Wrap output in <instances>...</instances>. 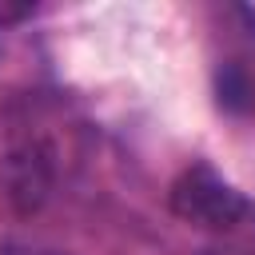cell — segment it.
Returning <instances> with one entry per match:
<instances>
[{
	"label": "cell",
	"instance_id": "1",
	"mask_svg": "<svg viewBox=\"0 0 255 255\" xmlns=\"http://www.w3.org/2000/svg\"><path fill=\"white\" fill-rule=\"evenodd\" d=\"M64 175V143L40 108L12 112L0 139V199L16 215H36L56 195Z\"/></svg>",
	"mask_w": 255,
	"mask_h": 255
},
{
	"label": "cell",
	"instance_id": "2",
	"mask_svg": "<svg viewBox=\"0 0 255 255\" xmlns=\"http://www.w3.org/2000/svg\"><path fill=\"white\" fill-rule=\"evenodd\" d=\"M167 203L179 223L207 235L227 255H255V199L227 183L215 167L191 163L175 175Z\"/></svg>",
	"mask_w": 255,
	"mask_h": 255
},
{
	"label": "cell",
	"instance_id": "3",
	"mask_svg": "<svg viewBox=\"0 0 255 255\" xmlns=\"http://www.w3.org/2000/svg\"><path fill=\"white\" fill-rule=\"evenodd\" d=\"M32 16H36L32 4H8V0H0V32L12 28V24H24V20H32Z\"/></svg>",
	"mask_w": 255,
	"mask_h": 255
},
{
	"label": "cell",
	"instance_id": "4",
	"mask_svg": "<svg viewBox=\"0 0 255 255\" xmlns=\"http://www.w3.org/2000/svg\"><path fill=\"white\" fill-rule=\"evenodd\" d=\"M8 255H56V251H8Z\"/></svg>",
	"mask_w": 255,
	"mask_h": 255
}]
</instances>
